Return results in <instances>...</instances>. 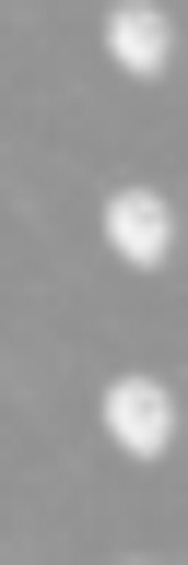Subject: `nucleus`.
<instances>
[{
	"mask_svg": "<svg viewBox=\"0 0 188 565\" xmlns=\"http://www.w3.org/2000/svg\"><path fill=\"white\" fill-rule=\"evenodd\" d=\"M107 60L130 71V83H165V60H177V24H165V0H118V12H107Z\"/></svg>",
	"mask_w": 188,
	"mask_h": 565,
	"instance_id": "3",
	"label": "nucleus"
},
{
	"mask_svg": "<svg viewBox=\"0 0 188 565\" xmlns=\"http://www.w3.org/2000/svg\"><path fill=\"white\" fill-rule=\"evenodd\" d=\"M107 436H118V459H165L177 448V388L165 377H118L107 388Z\"/></svg>",
	"mask_w": 188,
	"mask_h": 565,
	"instance_id": "1",
	"label": "nucleus"
},
{
	"mask_svg": "<svg viewBox=\"0 0 188 565\" xmlns=\"http://www.w3.org/2000/svg\"><path fill=\"white\" fill-rule=\"evenodd\" d=\"M107 247L130 259V271H165V259H177V212H165V189H118V201H107Z\"/></svg>",
	"mask_w": 188,
	"mask_h": 565,
	"instance_id": "2",
	"label": "nucleus"
}]
</instances>
